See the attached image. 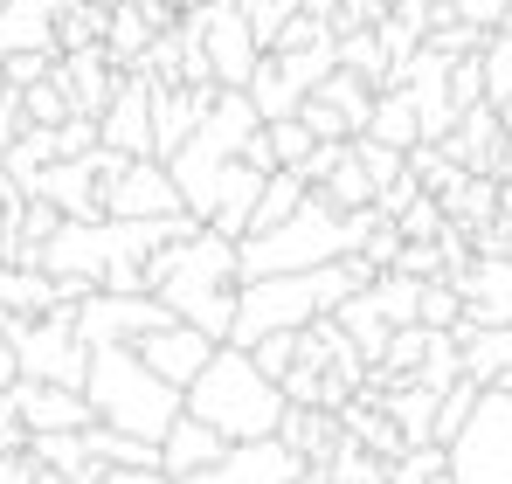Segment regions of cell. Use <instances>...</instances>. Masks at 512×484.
I'll return each mask as SVG.
<instances>
[{"instance_id":"6da1fadb","label":"cell","mask_w":512,"mask_h":484,"mask_svg":"<svg viewBox=\"0 0 512 484\" xmlns=\"http://www.w3.org/2000/svg\"><path fill=\"white\" fill-rule=\"evenodd\" d=\"M146 284H153V298L173 305V319L229 339V325H236V291H243V242L201 222L194 236H173L146 256Z\"/></svg>"},{"instance_id":"7a4b0ae2","label":"cell","mask_w":512,"mask_h":484,"mask_svg":"<svg viewBox=\"0 0 512 484\" xmlns=\"http://www.w3.org/2000/svg\"><path fill=\"white\" fill-rule=\"evenodd\" d=\"M284 381L277 374H263V360H256L250 346H236V339H222L215 346V360L187 381V415H201V422H215L229 443H256V436H277L284 429Z\"/></svg>"},{"instance_id":"3957f363","label":"cell","mask_w":512,"mask_h":484,"mask_svg":"<svg viewBox=\"0 0 512 484\" xmlns=\"http://www.w3.org/2000/svg\"><path fill=\"white\" fill-rule=\"evenodd\" d=\"M97 422L132 429V436H167L187 408V388H173L160 367H146L139 346H90V381H84Z\"/></svg>"},{"instance_id":"277c9868","label":"cell","mask_w":512,"mask_h":484,"mask_svg":"<svg viewBox=\"0 0 512 484\" xmlns=\"http://www.w3.org/2000/svg\"><path fill=\"white\" fill-rule=\"evenodd\" d=\"M450 484H512V388H485L450 436Z\"/></svg>"},{"instance_id":"5b68a950","label":"cell","mask_w":512,"mask_h":484,"mask_svg":"<svg viewBox=\"0 0 512 484\" xmlns=\"http://www.w3.org/2000/svg\"><path fill=\"white\" fill-rule=\"evenodd\" d=\"M14 346H21V381H63V388L90 381V346L77 332V312L14 319Z\"/></svg>"},{"instance_id":"8992f818","label":"cell","mask_w":512,"mask_h":484,"mask_svg":"<svg viewBox=\"0 0 512 484\" xmlns=\"http://www.w3.org/2000/svg\"><path fill=\"white\" fill-rule=\"evenodd\" d=\"M180 28L201 35V49H208V63H215V83H250L256 63L270 56V49L256 42L243 0H194V7L180 14Z\"/></svg>"},{"instance_id":"52a82bcc","label":"cell","mask_w":512,"mask_h":484,"mask_svg":"<svg viewBox=\"0 0 512 484\" xmlns=\"http://www.w3.org/2000/svg\"><path fill=\"white\" fill-rule=\"evenodd\" d=\"M167 319H173L167 298H153V291H111V284H97L77 305L84 346H139L153 325H167Z\"/></svg>"},{"instance_id":"ba28073f","label":"cell","mask_w":512,"mask_h":484,"mask_svg":"<svg viewBox=\"0 0 512 484\" xmlns=\"http://www.w3.org/2000/svg\"><path fill=\"white\" fill-rule=\"evenodd\" d=\"M187 208V194H180V180H173V166L160 153H139V160H125L118 180H104V215H180ZM194 215V208H187Z\"/></svg>"},{"instance_id":"9c48e42d","label":"cell","mask_w":512,"mask_h":484,"mask_svg":"<svg viewBox=\"0 0 512 484\" xmlns=\"http://www.w3.org/2000/svg\"><path fill=\"white\" fill-rule=\"evenodd\" d=\"M305 471L312 464L284 436H256V443H229L222 464H208V471H194L180 484H305Z\"/></svg>"},{"instance_id":"30bf717a","label":"cell","mask_w":512,"mask_h":484,"mask_svg":"<svg viewBox=\"0 0 512 484\" xmlns=\"http://www.w3.org/2000/svg\"><path fill=\"white\" fill-rule=\"evenodd\" d=\"M215 97H222V83H153V153L160 160H173L208 125Z\"/></svg>"},{"instance_id":"8fae6325","label":"cell","mask_w":512,"mask_h":484,"mask_svg":"<svg viewBox=\"0 0 512 484\" xmlns=\"http://www.w3.org/2000/svg\"><path fill=\"white\" fill-rule=\"evenodd\" d=\"M457 291H464V325H512V249L499 256L471 249L457 270Z\"/></svg>"},{"instance_id":"7c38bea8","label":"cell","mask_w":512,"mask_h":484,"mask_svg":"<svg viewBox=\"0 0 512 484\" xmlns=\"http://www.w3.org/2000/svg\"><path fill=\"white\" fill-rule=\"evenodd\" d=\"M97 132H104V146L132 153V160L153 153V77H146V70H125V77H118V97L104 104Z\"/></svg>"},{"instance_id":"4fadbf2b","label":"cell","mask_w":512,"mask_h":484,"mask_svg":"<svg viewBox=\"0 0 512 484\" xmlns=\"http://www.w3.org/2000/svg\"><path fill=\"white\" fill-rule=\"evenodd\" d=\"M215 332H201V325H187V319H167V325H153L146 339H139V353H146V367H160L173 388H187L208 360H215Z\"/></svg>"},{"instance_id":"5bb4252c","label":"cell","mask_w":512,"mask_h":484,"mask_svg":"<svg viewBox=\"0 0 512 484\" xmlns=\"http://www.w3.org/2000/svg\"><path fill=\"white\" fill-rule=\"evenodd\" d=\"M443 146H450V160H464L471 173H506V153H512V125L499 118V104L485 97V104H471V111L457 118V132H450Z\"/></svg>"},{"instance_id":"9a60e30c","label":"cell","mask_w":512,"mask_h":484,"mask_svg":"<svg viewBox=\"0 0 512 484\" xmlns=\"http://www.w3.org/2000/svg\"><path fill=\"white\" fill-rule=\"evenodd\" d=\"M56 77H63V90H70V104L77 111H90V118H104V104L118 97V56L104 49V42H84V49H63L56 56Z\"/></svg>"},{"instance_id":"2e32d148","label":"cell","mask_w":512,"mask_h":484,"mask_svg":"<svg viewBox=\"0 0 512 484\" xmlns=\"http://www.w3.org/2000/svg\"><path fill=\"white\" fill-rule=\"evenodd\" d=\"M263 166H250V160H229L222 166V180H215V201H208V229H222V236H250L256 229V201H263Z\"/></svg>"},{"instance_id":"e0dca14e","label":"cell","mask_w":512,"mask_h":484,"mask_svg":"<svg viewBox=\"0 0 512 484\" xmlns=\"http://www.w3.org/2000/svg\"><path fill=\"white\" fill-rule=\"evenodd\" d=\"M14 408L28 429H90L97 408L84 388H63V381H14Z\"/></svg>"},{"instance_id":"ac0fdd59","label":"cell","mask_w":512,"mask_h":484,"mask_svg":"<svg viewBox=\"0 0 512 484\" xmlns=\"http://www.w3.org/2000/svg\"><path fill=\"white\" fill-rule=\"evenodd\" d=\"M229 457V436L215 429V422H201V415H187L180 408V422H173L167 436H160V464H167V478H194V471H208V464H222Z\"/></svg>"},{"instance_id":"d6986e66","label":"cell","mask_w":512,"mask_h":484,"mask_svg":"<svg viewBox=\"0 0 512 484\" xmlns=\"http://www.w3.org/2000/svg\"><path fill=\"white\" fill-rule=\"evenodd\" d=\"M35 194H49L63 215H104V166L97 153H77V160H49Z\"/></svg>"},{"instance_id":"ffe728a7","label":"cell","mask_w":512,"mask_h":484,"mask_svg":"<svg viewBox=\"0 0 512 484\" xmlns=\"http://www.w3.org/2000/svg\"><path fill=\"white\" fill-rule=\"evenodd\" d=\"M0 312H14V319H42V312H63L56 270H42V263H7V256H0Z\"/></svg>"},{"instance_id":"44dd1931","label":"cell","mask_w":512,"mask_h":484,"mask_svg":"<svg viewBox=\"0 0 512 484\" xmlns=\"http://www.w3.org/2000/svg\"><path fill=\"white\" fill-rule=\"evenodd\" d=\"M381 402H388V415H395V429L409 436V450H416V443H436V408H443L436 388H423L416 374H402V381L381 388Z\"/></svg>"},{"instance_id":"7402d4cb","label":"cell","mask_w":512,"mask_h":484,"mask_svg":"<svg viewBox=\"0 0 512 484\" xmlns=\"http://www.w3.org/2000/svg\"><path fill=\"white\" fill-rule=\"evenodd\" d=\"M340 325L346 339L381 367V353H388V339H395V325H388V312H381V298H374V284H360L353 298H340Z\"/></svg>"},{"instance_id":"603a6c76","label":"cell","mask_w":512,"mask_h":484,"mask_svg":"<svg viewBox=\"0 0 512 484\" xmlns=\"http://www.w3.org/2000/svg\"><path fill=\"white\" fill-rule=\"evenodd\" d=\"M367 132L409 153V146L423 139V111H416V90H409V83H388V90L374 97V118H367Z\"/></svg>"},{"instance_id":"cb8c5ba5","label":"cell","mask_w":512,"mask_h":484,"mask_svg":"<svg viewBox=\"0 0 512 484\" xmlns=\"http://www.w3.org/2000/svg\"><path fill=\"white\" fill-rule=\"evenodd\" d=\"M305 194H312V180L298 173V166H277L270 180H263V201H256V229H277L284 215H298L305 208ZM250 229V236H256Z\"/></svg>"},{"instance_id":"d4e9b609","label":"cell","mask_w":512,"mask_h":484,"mask_svg":"<svg viewBox=\"0 0 512 484\" xmlns=\"http://www.w3.org/2000/svg\"><path fill=\"white\" fill-rule=\"evenodd\" d=\"M319 194H326L333 208H374V194H381V187H374V173L360 166V153H353V139H346L340 166H333V173L319 180Z\"/></svg>"},{"instance_id":"484cf974","label":"cell","mask_w":512,"mask_h":484,"mask_svg":"<svg viewBox=\"0 0 512 484\" xmlns=\"http://www.w3.org/2000/svg\"><path fill=\"white\" fill-rule=\"evenodd\" d=\"M464 374H471V367H464V332L450 325V332H436V339H429V353H423V367H416V381H423V388H436V395H450Z\"/></svg>"},{"instance_id":"4316f807","label":"cell","mask_w":512,"mask_h":484,"mask_svg":"<svg viewBox=\"0 0 512 484\" xmlns=\"http://www.w3.org/2000/svg\"><path fill=\"white\" fill-rule=\"evenodd\" d=\"M429 339H436V325H395V339H388V353H381V367H374V381L388 388V381H402V374H416L429 353Z\"/></svg>"},{"instance_id":"83f0119b","label":"cell","mask_w":512,"mask_h":484,"mask_svg":"<svg viewBox=\"0 0 512 484\" xmlns=\"http://www.w3.org/2000/svg\"><path fill=\"white\" fill-rule=\"evenodd\" d=\"M250 97H256V111H263V118H291V111L305 104V90L284 77V63H277V56H263V63H256Z\"/></svg>"},{"instance_id":"f1b7e54d","label":"cell","mask_w":512,"mask_h":484,"mask_svg":"<svg viewBox=\"0 0 512 484\" xmlns=\"http://www.w3.org/2000/svg\"><path fill=\"white\" fill-rule=\"evenodd\" d=\"M423 284L429 277H409V270H381V277H374V298H381L388 325H416L423 319Z\"/></svg>"},{"instance_id":"f546056e","label":"cell","mask_w":512,"mask_h":484,"mask_svg":"<svg viewBox=\"0 0 512 484\" xmlns=\"http://www.w3.org/2000/svg\"><path fill=\"white\" fill-rule=\"evenodd\" d=\"M485 97L499 104V118L512 125V28L485 35Z\"/></svg>"},{"instance_id":"4dcf8cb0","label":"cell","mask_w":512,"mask_h":484,"mask_svg":"<svg viewBox=\"0 0 512 484\" xmlns=\"http://www.w3.org/2000/svg\"><path fill=\"white\" fill-rule=\"evenodd\" d=\"M340 70H360L367 83H388V49H381V28H353V35H340Z\"/></svg>"},{"instance_id":"1f68e13d","label":"cell","mask_w":512,"mask_h":484,"mask_svg":"<svg viewBox=\"0 0 512 484\" xmlns=\"http://www.w3.org/2000/svg\"><path fill=\"white\" fill-rule=\"evenodd\" d=\"M395 229H402L409 242H436L443 229H450V208H443V194H436V187H423V194H416V201L395 215Z\"/></svg>"},{"instance_id":"d6a6232c","label":"cell","mask_w":512,"mask_h":484,"mask_svg":"<svg viewBox=\"0 0 512 484\" xmlns=\"http://www.w3.org/2000/svg\"><path fill=\"white\" fill-rule=\"evenodd\" d=\"M21 104H28V125H63L77 104H70V90H63V77H42L21 90Z\"/></svg>"},{"instance_id":"836d02e7","label":"cell","mask_w":512,"mask_h":484,"mask_svg":"<svg viewBox=\"0 0 512 484\" xmlns=\"http://www.w3.org/2000/svg\"><path fill=\"white\" fill-rule=\"evenodd\" d=\"M423 325H436V332L464 325V291H457V277H429L423 284Z\"/></svg>"},{"instance_id":"e575fe53","label":"cell","mask_w":512,"mask_h":484,"mask_svg":"<svg viewBox=\"0 0 512 484\" xmlns=\"http://www.w3.org/2000/svg\"><path fill=\"white\" fill-rule=\"evenodd\" d=\"M270 146H277V166H298L312 146H319V132L291 111V118H270Z\"/></svg>"},{"instance_id":"d590c367","label":"cell","mask_w":512,"mask_h":484,"mask_svg":"<svg viewBox=\"0 0 512 484\" xmlns=\"http://www.w3.org/2000/svg\"><path fill=\"white\" fill-rule=\"evenodd\" d=\"M56 56H63V49H14V56H0V70H7L14 90H28V83L56 77Z\"/></svg>"},{"instance_id":"8d00e7d4","label":"cell","mask_w":512,"mask_h":484,"mask_svg":"<svg viewBox=\"0 0 512 484\" xmlns=\"http://www.w3.org/2000/svg\"><path fill=\"white\" fill-rule=\"evenodd\" d=\"M298 118H305V125H312L319 139H353V125H346V111L333 104V97H319V90H312V97L298 104Z\"/></svg>"},{"instance_id":"74e56055","label":"cell","mask_w":512,"mask_h":484,"mask_svg":"<svg viewBox=\"0 0 512 484\" xmlns=\"http://www.w3.org/2000/svg\"><path fill=\"white\" fill-rule=\"evenodd\" d=\"M381 14H388L381 0H340V7H333V35H353V28H374Z\"/></svg>"},{"instance_id":"f35d334b","label":"cell","mask_w":512,"mask_h":484,"mask_svg":"<svg viewBox=\"0 0 512 484\" xmlns=\"http://www.w3.org/2000/svg\"><path fill=\"white\" fill-rule=\"evenodd\" d=\"M340 153H346V139H319V146H312V153H305V160H298V173H305V180H312V187H319V180H326V173H333V166H340Z\"/></svg>"},{"instance_id":"ab89813d","label":"cell","mask_w":512,"mask_h":484,"mask_svg":"<svg viewBox=\"0 0 512 484\" xmlns=\"http://www.w3.org/2000/svg\"><path fill=\"white\" fill-rule=\"evenodd\" d=\"M21 132H28V104H21V90H7V97H0V153H7Z\"/></svg>"},{"instance_id":"60d3db41","label":"cell","mask_w":512,"mask_h":484,"mask_svg":"<svg viewBox=\"0 0 512 484\" xmlns=\"http://www.w3.org/2000/svg\"><path fill=\"white\" fill-rule=\"evenodd\" d=\"M450 7H457L464 21H478V28H499V21H506V7H512V0H450Z\"/></svg>"},{"instance_id":"b9f144b4","label":"cell","mask_w":512,"mask_h":484,"mask_svg":"<svg viewBox=\"0 0 512 484\" xmlns=\"http://www.w3.org/2000/svg\"><path fill=\"white\" fill-rule=\"evenodd\" d=\"M21 201H28V194L0 180V256H7V242H14V208H21Z\"/></svg>"},{"instance_id":"7bdbcfd3","label":"cell","mask_w":512,"mask_h":484,"mask_svg":"<svg viewBox=\"0 0 512 484\" xmlns=\"http://www.w3.org/2000/svg\"><path fill=\"white\" fill-rule=\"evenodd\" d=\"M291 7H305V14H326V21H333V7H340V0H291Z\"/></svg>"},{"instance_id":"ee69618b","label":"cell","mask_w":512,"mask_h":484,"mask_svg":"<svg viewBox=\"0 0 512 484\" xmlns=\"http://www.w3.org/2000/svg\"><path fill=\"white\" fill-rule=\"evenodd\" d=\"M7 90H14V83H7V70H0V97H7Z\"/></svg>"},{"instance_id":"f6af8a7d","label":"cell","mask_w":512,"mask_h":484,"mask_svg":"<svg viewBox=\"0 0 512 484\" xmlns=\"http://www.w3.org/2000/svg\"><path fill=\"white\" fill-rule=\"evenodd\" d=\"M499 388H512V374H506V381H499Z\"/></svg>"},{"instance_id":"bcb514c9","label":"cell","mask_w":512,"mask_h":484,"mask_svg":"<svg viewBox=\"0 0 512 484\" xmlns=\"http://www.w3.org/2000/svg\"><path fill=\"white\" fill-rule=\"evenodd\" d=\"M381 7H395V0H381Z\"/></svg>"}]
</instances>
